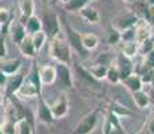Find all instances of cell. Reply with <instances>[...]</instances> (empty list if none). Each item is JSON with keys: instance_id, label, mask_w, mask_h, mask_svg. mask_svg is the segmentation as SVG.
<instances>
[{"instance_id": "obj_44", "label": "cell", "mask_w": 154, "mask_h": 134, "mask_svg": "<svg viewBox=\"0 0 154 134\" xmlns=\"http://www.w3.org/2000/svg\"><path fill=\"white\" fill-rule=\"evenodd\" d=\"M150 99H153V102H154V89H152V93H150Z\"/></svg>"}, {"instance_id": "obj_20", "label": "cell", "mask_w": 154, "mask_h": 134, "mask_svg": "<svg viewBox=\"0 0 154 134\" xmlns=\"http://www.w3.org/2000/svg\"><path fill=\"white\" fill-rule=\"evenodd\" d=\"M19 50H20V52L24 56H27V58H35V56H36L38 51H36V48H35L34 43H32L31 35H27V36L22 40V43L19 44Z\"/></svg>"}, {"instance_id": "obj_43", "label": "cell", "mask_w": 154, "mask_h": 134, "mask_svg": "<svg viewBox=\"0 0 154 134\" xmlns=\"http://www.w3.org/2000/svg\"><path fill=\"white\" fill-rule=\"evenodd\" d=\"M150 86H152V89H154V70H153V75H152V80H150V83H149Z\"/></svg>"}, {"instance_id": "obj_37", "label": "cell", "mask_w": 154, "mask_h": 134, "mask_svg": "<svg viewBox=\"0 0 154 134\" xmlns=\"http://www.w3.org/2000/svg\"><path fill=\"white\" fill-rule=\"evenodd\" d=\"M11 22V12L8 8L2 7L0 8V26L5 24V23H10Z\"/></svg>"}, {"instance_id": "obj_24", "label": "cell", "mask_w": 154, "mask_h": 134, "mask_svg": "<svg viewBox=\"0 0 154 134\" xmlns=\"http://www.w3.org/2000/svg\"><path fill=\"white\" fill-rule=\"evenodd\" d=\"M24 26H26V30H27V34L32 35V34H35V32L42 30V19L35 16V15H31V16L27 19V22H26Z\"/></svg>"}, {"instance_id": "obj_40", "label": "cell", "mask_w": 154, "mask_h": 134, "mask_svg": "<svg viewBox=\"0 0 154 134\" xmlns=\"http://www.w3.org/2000/svg\"><path fill=\"white\" fill-rule=\"evenodd\" d=\"M145 132H146V133H152V134H154V117L149 121V123H147L146 130H145Z\"/></svg>"}, {"instance_id": "obj_34", "label": "cell", "mask_w": 154, "mask_h": 134, "mask_svg": "<svg viewBox=\"0 0 154 134\" xmlns=\"http://www.w3.org/2000/svg\"><path fill=\"white\" fill-rule=\"evenodd\" d=\"M107 42H109V44H111V46L121 43V42H122V35H121L119 30L111 27L110 32H109V35H107Z\"/></svg>"}, {"instance_id": "obj_27", "label": "cell", "mask_w": 154, "mask_h": 134, "mask_svg": "<svg viewBox=\"0 0 154 134\" xmlns=\"http://www.w3.org/2000/svg\"><path fill=\"white\" fill-rule=\"evenodd\" d=\"M82 43H83L85 48L87 51H91V50H95L99 44V38L95 34H83L82 35Z\"/></svg>"}, {"instance_id": "obj_39", "label": "cell", "mask_w": 154, "mask_h": 134, "mask_svg": "<svg viewBox=\"0 0 154 134\" xmlns=\"http://www.w3.org/2000/svg\"><path fill=\"white\" fill-rule=\"evenodd\" d=\"M145 20L149 22L152 26H154V5H149V10H147V14L145 16Z\"/></svg>"}, {"instance_id": "obj_41", "label": "cell", "mask_w": 154, "mask_h": 134, "mask_svg": "<svg viewBox=\"0 0 154 134\" xmlns=\"http://www.w3.org/2000/svg\"><path fill=\"white\" fill-rule=\"evenodd\" d=\"M7 79H8V75L0 70V86H5V83H7Z\"/></svg>"}, {"instance_id": "obj_14", "label": "cell", "mask_w": 154, "mask_h": 134, "mask_svg": "<svg viewBox=\"0 0 154 134\" xmlns=\"http://www.w3.org/2000/svg\"><path fill=\"white\" fill-rule=\"evenodd\" d=\"M17 8H19V12H20L19 20L23 24H26L28 17L31 15H34L35 3L34 0H17Z\"/></svg>"}, {"instance_id": "obj_35", "label": "cell", "mask_w": 154, "mask_h": 134, "mask_svg": "<svg viewBox=\"0 0 154 134\" xmlns=\"http://www.w3.org/2000/svg\"><path fill=\"white\" fill-rule=\"evenodd\" d=\"M142 64L147 68H152V70L154 68V48L152 51L147 52L146 55H143V62H142Z\"/></svg>"}, {"instance_id": "obj_31", "label": "cell", "mask_w": 154, "mask_h": 134, "mask_svg": "<svg viewBox=\"0 0 154 134\" xmlns=\"http://www.w3.org/2000/svg\"><path fill=\"white\" fill-rule=\"evenodd\" d=\"M106 79L110 83H112V85H117V83L121 82V75H119V71H118V67H117V64H115V62L109 66Z\"/></svg>"}, {"instance_id": "obj_33", "label": "cell", "mask_w": 154, "mask_h": 134, "mask_svg": "<svg viewBox=\"0 0 154 134\" xmlns=\"http://www.w3.org/2000/svg\"><path fill=\"white\" fill-rule=\"evenodd\" d=\"M140 46V54L142 56L146 55L149 51H152L154 48V35H152L150 38H147L146 40H143L141 44H138Z\"/></svg>"}, {"instance_id": "obj_28", "label": "cell", "mask_w": 154, "mask_h": 134, "mask_svg": "<svg viewBox=\"0 0 154 134\" xmlns=\"http://www.w3.org/2000/svg\"><path fill=\"white\" fill-rule=\"evenodd\" d=\"M90 2L91 0H69L67 3H64V10L67 12H79L82 8L88 5Z\"/></svg>"}, {"instance_id": "obj_1", "label": "cell", "mask_w": 154, "mask_h": 134, "mask_svg": "<svg viewBox=\"0 0 154 134\" xmlns=\"http://www.w3.org/2000/svg\"><path fill=\"white\" fill-rule=\"evenodd\" d=\"M70 44L62 38L55 36L50 39V55L60 63L71 64V48Z\"/></svg>"}, {"instance_id": "obj_36", "label": "cell", "mask_w": 154, "mask_h": 134, "mask_svg": "<svg viewBox=\"0 0 154 134\" xmlns=\"http://www.w3.org/2000/svg\"><path fill=\"white\" fill-rule=\"evenodd\" d=\"M0 126H2L3 134H15V133H16V132H15V122L4 120L3 125H0Z\"/></svg>"}, {"instance_id": "obj_6", "label": "cell", "mask_w": 154, "mask_h": 134, "mask_svg": "<svg viewBox=\"0 0 154 134\" xmlns=\"http://www.w3.org/2000/svg\"><path fill=\"white\" fill-rule=\"evenodd\" d=\"M55 67H56V80L60 83L62 87L66 89V90L72 89L74 80H72V74H71V70H70V64L58 62V64Z\"/></svg>"}, {"instance_id": "obj_32", "label": "cell", "mask_w": 154, "mask_h": 134, "mask_svg": "<svg viewBox=\"0 0 154 134\" xmlns=\"http://www.w3.org/2000/svg\"><path fill=\"white\" fill-rule=\"evenodd\" d=\"M28 78L36 85V87L39 89L40 91H42L43 85H42V80H40V75H39V67H38L36 63H34V66H32V70H31V73H29Z\"/></svg>"}, {"instance_id": "obj_11", "label": "cell", "mask_w": 154, "mask_h": 134, "mask_svg": "<svg viewBox=\"0 0 154 134\" xmlns=\"http://www.w3.org/2000/svg\"><path fill=\"white\" fill-rule=\"evenodd\" d=\"M103 133L105 134H111V133H126V130L121 125V117L117 115L115 113L110 111L105 121V126H103Z\"/></svg>"}, {"instance_id": "obj_48", "label": "cell", "mask_w": 154, "mask_h": 134, "mask_svg": "<svg viewBox=\"0 0 154 134\" xmlns=\"http://www.w3.org/2000/svg\"><path fill=\"white\" fill-rule=\"evenodd\" d=\"M42 2H47V0H42Z\"/></svg>"}, {"instance_id": "obj_9", "label": "cell", "mask_w": 154, "mask_h": 134, "mask_svg": "<svg viewBox=\"0 0 154 134\" xmlns=\"http://www.w3.org/2000/svg\"><path fill=\"white\" fill-rule=\"evenodd\" d=\"M115 64L118 67V71H119V75H121V82L123 79H126L130 74L134 73V64H133L131 58L126 56L125 54H118L117 58H115Z\"/></svg>"}, {"instance_id": "obj_21", "label": "cell", "mask_w": 154, "mask_h": 134, "mask_svg": "<svg viewBox=\"0 0 154 134\" xmlns=\"http://www.w3.org/2000/svg\"><path fill=\"white\" fill-rule=\"evenodd\" d=\"M15 132L17 134H32L34 133V123L28 118L23 117L15 123Z\"/></svg>"}, {"instance_id": "obj_38", "label": "cell", "mask_w": 154, "mask_h": 134, "mask_svg": "<svg viewBox=\"0 0 154 134\" xmlns=\"http://www.w3.org/2000/svg\"><path fill=\"white\" fill-rule=\"evenodd\" d=\"M5 38L7 35L0 34V59L7 56V44H5Z\"/></svg>"}, {"instance_id": "obj_5", "label": "cell", "mask_w": 154, "mask_h": 134, "mask_svg": "<svg viewBox=\"0 0 154 134\" xmlns=\"http://www.w3.org/2000/svg\"><path fill=\"white\" fill-rule=\"evenodd\" d=\"M50 106H51V111H52V115H54L55 120H60V118L66 117L67 113H69V109H70V102H69L67 94L64 93V91L59 93L54 99V102Z\"/></svg>"}, {"instance_id": "obj_13", "label": "cell", "mask_w": 154, "mask_h": 134, "mask_svg": "<svg viewBox=\"0 0 154 134\" xmlns=\"http://www.w3.org/2000/svg\"><path fill=\"white\" fill-rule=\"evenodd\" d=\"M152 24L149 22H146L145 19H140V22L137 23V26L134 27L135 30V42L138 44H141L143 40H146L147 38H150L153 35L152 32Z\"/></svg>"}, {"instance_id": "obj_2", "label": "cell", "mask_w": 154, "mask_h": 134, "mask_svg": "<svg viewBox=\"0 0 154 134\" xmlns=\"http://www.w3.org/2000/svg\"><path fill=\"white\" fill-rule=\"evenodd\" d=\"M42 30L47 34L48 39L58 36L60 32V17L54 12H46L42 16Z\"/></svg>"}, {"instance_id": "obj_26", "label": "cell", "mask_w": 154, "mask_h": 134, "mask_svg": "<svg viewBox=\"0 0 154 134\" xmlns=\"http://www.w3.org/2000/svg\"><path fill=\"white\" fill-rule=\"evenodd\" d=\"M147 10H149V4L146 0H135L134 3H131V11L141 19H145Z\"/></svg>"}, {"instance_id": "obj_29", "label": "cell", "mask_w": 154, "mask_h": 134, "mask_svg": "<svg viewBox=\"0 0 154 134\" xmlns=\"http://www.w3.org/2000/svg\"><path fill=\"white\" fill-rule=\"evenodd\" d=\"M31 39H32V43H34L35 48H36V51H40V50L43 48V46L46 44V40L48 39V36H47V34L43 30H40V31L31 35Z\"/></svg>"}, {"instance_id": "obj_16", "label": "cell", "mask_w": 154, "mask_h": 134, "mask_svg": "<svg viewBox=\"0 0 154 134\" xmlns=\"http://www.w3.org/2000/svg\"><path fill=\"white\" fill-rule=\"evenodd\" d=\"M10 34H11V38H12L14 43L19 46L22 43V40L27 36V30H26V26L23 24L20 20L15 23H11V27H10Z\"/></svg>"}, {"instance_id": "obj_30", "label": "cell", "mask_w": 154, "mask_h": 134, "mask_svg": "<svg viewBox=\"0 0 154 134\" xmlns=\"http://www.w3.org/2000/svg\"><path fill=\"white\" fill-rule=\"evenodd\" d=\"M110 111L115 113V114L119 115V117H130V115H133L131 110H129L126 106H123L122 103L117 102V101L110 103Z\"/></svg>"}, {"instance_id": "obj_8", "label": "cell", "mask_w": 154, "mask_h": 134, "mask_svg": "<svg viewBox=\"0 0 154 134\" xmlns=\"http://www.w3.org/2000/svg\"><path fill=\"white\" fill-rule=\"evenodd\" d=\"M64 27H66V36L71 48L75 50L79 55H86L87 50L85 48L83 43H82V35L79 32H76L71 26H69V23H64Z\"/></svg>"}, {"instance_id": "obj_7", "label": "cell", "mask_w": 154, "mask_h": 134, "mask_svg": "<svg viewBox=\"0 0 154 134\" xmlns=\"http://www.w3.org/2000/svg\"><path fill=\"white\" fill-rule=\"evenodd\" d=\"M36 117L38 120L43 123H47V125H51L56 121L52 115V111H51V106L44 101L43 98V94L38 95V107H36Z\"/></svg>"}, {"instance_id": "obj_47", "label": "cell", "mask_w": 154, "mask_h": 134, "mask_svg": "<svg viewBox=\"0 0 154 134\" xmlns=\"http://www.w3.org/2000/svg\"><path fill=\"white\" fill-rule=\"evenodd\" d=\"M60 2H63V3H67V2H69V0H60Z\"/></svg>"}, {"instance_id": "obj_3", "label": "cell", "mask_w": 154, "mask_h": 134, "mask_svg": "<svg viewBox=\"0 0 154 134\" xmlns=\"http://www.w3.org/2000/svg\"><path fill=\"white\" fill-rule=\"evenodd\" d=\"M98 120H99V110L98 109L91 110L90 113H87V114L81 118V121H79L78 125L75 126L74 133H78V134L93 133L97 123H98Z\"/></svg>"}, {"instance_id": "obj_42", "label": "cell", "mask_w": 154, "mask_h": 134, "mask_svg": "<svg viewBox=\"0 0 154 134\" xmlns=\"http://www.w3.org/2000/svg\"><path fill=\"white\" fill-rule=\"evenodd\" d=\"M4 109V97H3V94L0 93V111Z\"/></svg>"}, {"instance_id": "obj_17", "label": "cell", "mask_w": 154, "mask_h": 134, "mask_svg": "<svg viewBox=\"0 0 154 134\" xmlns=\"http://www.w3.org/2000/svg\"><path fill=\"white\" fill-rule=\"evenodd\" d=\"M20 67H22L20 59H7V58L0 59V70L3 73H5L7 75L16 74L20 70Z\"/></svg>"}, {"instance_id": "obj_18", "label": "cell", "mask_w": 154, "mask_h": 134, "mask_svg": "<svg viewBox=\"0 0 154 134\" xmlns=\"http://www.w3.org/2000/svg\"><path fill=\"white\" fill-rule=\"evenodd\" d=\"M79 14H81L82 19L86 23H88V24H98L100 20V15L98 12V10L94 7H90V5H86L85 8H82L79 11Z\"/></svg>"}, {"instance_id": "obj_23", "label": "cell", "mask_w": 154, "mask_h": 134, "mask_svg": "<svg viewBox=\"0 0 154 134\" xmlns=\"http://www.w3.org/2000/svg\"><path fill=\"white\" fill-rule=\"evenodd\" d=\"M122 46H121V52L125 54L129 58H133L137 54H140V46L135 40H127V42H121Z\"/></svg>"}, {"instance_id": "obj_45", "label": "cell", "mask_w": 154, "mask_h": 134, "mask_svg": "<svg viewBox=\"0 0 154 134\" xmlns=\"http://www.w3.org/2000/svg\"><path fill=\"white\" fill-rule=\"evenodd\" d=\"M146 2L149 5H154V0H146Z\"/></svg>"}, {"instance_id": "obj_15", "label": "cell", "mask_w": 154, "mask_h": 134, "mask_svg": "<svg viewBox=\"0 0 154 134\" xmlns=\"http://www.w3.org/2000/svg\"><path fill=\"white\" fill-rule=\"evenodd\" d=\"M39 75L43 86H48L56 82V67L51 64H44L39 67Z\"/></svg>"}, {"instance_id": "obj_10", "label": "cell", "mask_w": 154, "mask_h": 134, "mask_svg": "<svg viewBox=\"0 0 154 134\" xmlns=\"http://www.w3.org/2000/svg\"><path fill=\"white\" fill-rule=\"evenodd\" d=\"M40 94H42V91H40L39 89L36 87V85L27 76L15 95L19 97L20 99H29V98H35V97L38 98V95H40Z\"/></svg>"}, {"instance_id": "obj_4", "label": "cell", "mask_w": 154, "mask_h": 134, "mask_svg": "<svg viewBox=\"0 0 154 134\" xmlns=\"http://www.w3.org/2000/svg\"><path fill=\"white\" fill-rule=\"evenodd\" d=\"M140 19L141 17H138L137 15L130 10L125 14L118 15V16L112 20L111 27L119 30V31H125V30H129V28H134V27L137 26V23L140 22Z\"/></svg>"}, {"instance_id": "obj_46", "label": "cell", "mask_w": 154, "mask_h": 134, "mask_svg": "<svg viewBox=\"0 0 154 134\" xmlns=\"http://www.w3.org/2000/svg\"><path fill=\"white\" fill-rule=\"evenodd\" d=\"M125 2H127V3H134L135 0H125Z\"/></svg>"}, {"instance_id": "obj_19", "label": "cell", "mask_w": 154, "mask_h": 134, "mask_svg": "<svg viewBox=\"0 0 154 134\" xmlns=\"http://www.w3.org/2000/svg\"><path fill=\"white\" fill-rule=\"evenodd\" d=\"M122 83L126 86L127 90H130L131 93L138 91V90H142V87H143V80H142L140 74H137V73L130 74L126 79L122 80Z\"/></svg>"}, {"instance_id": "obj_22", "label": "cell", "mask_w": 154, "mask_h": 134, "mask_svg": "<svg viewBox=\"0 0 154 134\" xmlns=\"http://www.w3.org/2000/svg\"><path fill=\"white\" fill-rule=\"evenodd\" d=\"M133 99H134V103L137 105L138 109H146V107L150 105V102H152L150 95L146 94L143 90L134 91V93H133Z\"/></svg>"}, {"instance_id": "obj_12", "label": "cell", "mask_w": 154, "mask_h": 134, "mask_svg": "<svg viewBox=\"0 0 154 134\" xmlns=\"http://www.w3.org/2000/svg\"><path fill=\"white\" fill-rule=\"evenodd\" d=\"M26 76L23 75L22 73L17 71L16 74H12V75H8V79H7V83H5V95L7 97H11V95H15L17 93V90L20 89L22 83L24 82Z\"/></svg>"}, {"instance_id": "obj_25", "label": "cell", "mask_w": 154, "mask_h": 134, "mask_svg": "<svg viewBox=\"0 0 154 134\" xmlns=\"http://www.w3.org/2000/svg\"><path fill=\"white\" fill-rule=\"evenodd\" d=\"M107 68H109V66H106V64L95 63V64H93L91 67H88L87 70L90 71V74L97 80H102V79H106V75H107Z\"/></svg>"}]
</instances>
